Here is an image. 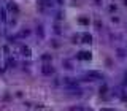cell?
Segmentation results:
<instances>
[{
    "label": "cell",
    "instance_id": "obj_1",
    "mask_svg": "<svg viewBox=\"0 0 127 111\" xmlns=\"http://www.w3.org/2000/svg\"><path fill=\"white\" fill-rule=\"evenodd\" d=\"M41 72H43V75L51 76L52 73H54V68H52V65H51V63H45V65L41 67Z\"/></svg>",
    "mask_w": 127,
    "mask_h": 111
},
{
    "label": "cell",
    "instance_id": "obj_2",
    "mask_svg": "<svg viewBox=\"0 0 127 111\" xmlns=\"http://www.w3.org/2000/svg\"><path fill=\"white\" fill-rule=\"evenodd\" d=\"M86 76H88L89 79H99V78H102V75H100L99 72H88V73H86Z\"/></svg>",
    "mask_w": 127,
    "mask_h": 111
},
{
    "label": "cell",
    "instance_id": "obj_3",
    "mask_svg": "<svg viewBox=\"0 0 127 111\" xmlns=\"http://www.w3.org/2000/svg\"><path fill=\"white\" fill-rule=\"evenodd\" d=\"M8 10H10L11 13H14V14H18V13H19V6L16 5V3H13V2L8 3Z\"/></svg>",
    "mask_w": 127,
    "mask_h": 111
},
{
    "label": "cell",
    "instance_id": "obj_4",
    "mask_svg": "<svg viewBox=\"0 0 127 111\" xmlns=\"http://www.w3.org/2000/svg\"><path fill=\"white\" fill-rule=\"evenodd\" d=\"M78 59H81V60H89L91 59V52H88V51H81L78 54Z\"/></svg>",
    "mask_w": 127,
    "mask_h": 111
},
{
    "label": "cell",
    "instance_id": "obj_5",
    "mask_svg": "<svg viewBox=\"0 0 127 111\" xmlns=\"http://www.w3.org/2000/svg\"><path fill=\"white\" fill-rule=\"evenodd\" d=\"M21 51H22V54H24V56H30V48H29V46H22Z\"/></svg>",
    "mask_w": 127,
    "mask_h": 111
},
{
    "label": "cell",
    "instance_id": "obj_6",
    "mask_svg": "<svg viewBox=\"0 0 127 111\" xmlns=\"http://www.w3.org/2000/svg\"><path fill=\"white\" fill-rule=\"evenodd\" d=\"M83 41H84V43H91L92 41V37L86 33V35H83Z\"/></svg>",
    "mask_w": 127,
    "mask_h": 111
},
{
    "label": "cell",
    "instance_id": "obj_7",
    "mask_svg": "<svg viewBox=\"0 0 127 111\" xmlns=\"http://www.w3.org/2000/svg\"><path fill=\"white\" fill-rule=\"evenodd\" d=\"M41 59H43V60H51V54H43Z\"/></svg>",
    "mask_w": 127,
    "mask_h": 111
},
{
    "label": "cell",
    "instance_id": "obj_8",
    "mask_svg": "<svg viewBox=\"0 0 127 111\" xmlns=\"http://www.w3.org/2000/svg\"><path fill=\"white\" fill-rule=\"evenodd\" d=\"M106 90H108V87H106V86L100 87V94H106Z\"/></svg>",
    "mask_w": 127,
    "mask_h": 111
},
{
    "label": "cell",
    "instance_id": "obj_9",
    "mask_svg": "<svg viewBox=\"0 0 127 111\" xmlns=\"http://www.w3.org/2000/svg\"><path fill=\"white\" fill-rule=\"evenodd\" d=\"M95 27H97V29H102V22H100V21H95Z\"/></svg>",
    "mask_w": 127,
    "mask_h": 111
},
{
    "label": "cell",
    "instance_id": "obj_10",
    "mask_svg": "<svg viewBox=\"0 0 127 111\" xmlns=\"http://www.w3.org/2000/svg\"><path fill=\"white\" fill-rule=\"evenodd\" d=\"M8 67H14V60H11V59H8Z\"/></svg>",
    "mask_w": 127,
    "mask_h": 111
},
{
    "label": "cell",
    "instance_id": "obj_11",
    "mask_svg": "<svg viewBox=\"0 0 127 111\" xmlns=\"http://www.w3.org/2000/svg\"><path fill=\"white\" fill-rule=\"evenodd\" d=\"M110 11H116V5H111V6H110Z\"/></svg>",
    "mask_w": 127,
    "mask_h": 111
},
{
    "label": "cell",
    "instance_id": "obj_12",
    "mask_svg": "<svg viewBox=\"0 0 127 111\" xmlns=\"http://www.w3.org/2000/svg\"><path fill=\"white\" fill-rule=\"evenodd\" d=\"M102 111H114V110H111V108H102Z\"/></svg>",
    "mask_w": 127,
    "mask_h": 111
},
{
    "label": "cell",
    "instance_id": "obj_13",
    "mask_svg": "<svg viewBox=\"0 0 127 111\" xmlns=\"http://www.w3.org/2000/svg\"><path fill=\"white\" fill-rule=\"evenodd\" d=\"M2 72H3V68H2V67H0V73H2Z\"/></svg>",
    "mask_w": 127,
    "mask_h": 111
},
{
    "label": "cell",
    "instance_id": "obj_14",
    "mask_svg": "<svg viewBox=\"0 0 127 111\" xmlns=\"http://www.w3.org/2000/svg\"><path fill=\"white\" fill-rule=\"evenodd\" d=\"M124 5H127V0H124Z\"/></svg>",
    "mask_w": 127,
    "mask_h": 111
}]
</instances>
